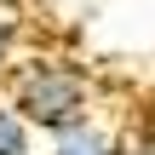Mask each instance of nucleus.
Instances as JSON below:
<instances>
[{"label":"nucleus","mask_w":155,"mask_h":155,"mask_svg":"<svg viewBox=\"0 0 155 155\" xmlns=\"http://www.w3.org/2000/svg\"><path fill=\"white\" fill-rule=\"evenodd\" d=\"M12 104L23 109V121L35 132H63L75 121L92 115V86L75 63H58V58H35L12 75Z\"/></svg>","instance_id":"obj_1"},{"label":"nucleus","mask_w":155,"mask_h":155,"mask_svg":"<svg viewBox=\"0 0 155 155\" xmlns=\"http://www.w3.org/2000/svg\"><path fill=\"white\" fill-rule=\"evenodd\" d=\"M46 155H115V138L98 127V115H86V121L52 132V150H46Z\"/></svg>","instance_id":"obj_2"},{"label":"nucleus","mask_w":155,"mask_h":155,"mask_svg":"<svg viewBox=\"0 0 155 155\" xmlns=\"http://www.w3.org/2000/svg\"><path fill=\"white\" fill-rule=\"evenodd\" d=\"M0 155H35V127L12 98H0Z\"/></svg>","instance_id":"obj_3"},{"label":"nucleus","mask_w":155,"mask_h":155,"mask_svg":"<svg viewBox=\"0 0 155 155\" xmlns=\"http://www.w3.org/2000/svg\"><path fill=\"white\" fill-rule=\"evenodd\" d=\"M12 52H17V17L0 6V69L12 63Z\"/></svg>","instance_id":"obj_4"}]
</instances>
